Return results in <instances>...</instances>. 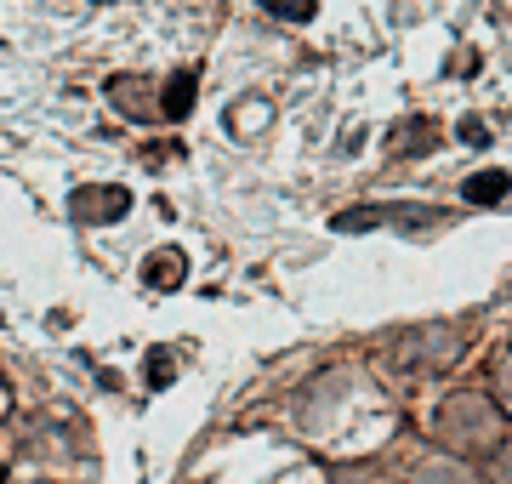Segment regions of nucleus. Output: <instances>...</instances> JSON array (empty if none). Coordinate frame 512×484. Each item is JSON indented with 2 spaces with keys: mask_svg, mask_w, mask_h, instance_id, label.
<instances>
[{
  "mask_svg": "<svg viewBox=\"0 0 512 484\" xmlns=\"http://www.w3.org/2000/svg\"><path fill=\"white\" fill-rule=\"evenodd\" d=\"M404 137H393V154H404V149H427L433 143V131H427V120H404Z\"/></svg>",
  "mask_w": 512,
  "mask_h": 484,
  "instance_id": "obj_11",
  "label": "nucleus"
},
{
  "mask_svg": "<svg viewBox=\"0 0 512 484\" xmlns=\"http://www.w3.org/2000/svg\"><path fill=\"white\" fill-rule=\"evenodd\" d=\"M490 484H512V439L490 450Z\"/></svg>",
  "mask_w": 512,
  "mask_h": 484,
  "instance_id": "obj_10",
  "label": "nucleus"
},
{
  "mask_svg": "<svg viewBox=\"0 0 512 484\" xmlns=\"http://www.w3.org/2000/svg\"><path fill=\"white\" fill-rule=\"evenodd\" d=\"M228 120H234V131H256L262 120H268V103H234Z\"/></svg>",
  "mask_w": 512,
  "mask_h": 484,
  "instance_id": "obj_12",
  "label": "nucleus"
},
{
  "mask_svg": "<svg viewBox=\"0 0 512 484\" xmlns=\"http://www.w3.org/2000/svg\"><path fill=\"white\" fill-rule=\"evenodd\" d=\"M433 439L450 450H495L507 439V416H501V405L490 393L461 388L433 410Z\"/></svg>",
  "mask_w": 512,
  "mask_h": 484,
  "instance_id": "obj_1",
  "label": "nucleus"
},
{
  "mask_svg": "<svg viewBox=\"0 0 512 484\" xmlns=\"http://www.w3.org/2000/svg\"><path fill=\"white\" fill-rule=\"evenodd\" d=\"M495 388H501V399L512 405V348L501 354V365H495Z\"/></svg>",
  "mask_w": 512,
  "mask_h": 484,
  "instance_id": "obj_13",
  "label": "nucleus"
},
{
  "mask_svg": "<svg viewBox=\"0 0 512 484\" xmlns=\"http://www.w3.org/2000/svg\"><path fill=\"white\" fill-rule=\"evenodd\" d=\"M501 194H507V177H495V171H490V177H473V183H467V200H473V205H495Z\"/></svg>",
  "mask_w": 512,
  "mask_h": 484,
  "instance_id": "obj_8",
  "label": "nucleus"
},
{
  "mask_svg": "<svg viewBox=\"0 0 512 484\" xmlns=\"http://www.w3.org/2000/svg\"><path fill=\"white\" fill-rule=\"evenodd\" d=\"M461 354V336L450 331V325H439V331H416L399 342V365L404 371H444V365H456Z\"/></svg>",
  "mask_w": 512,
  "mask_h": 484,
  "instance_id": "obj_2",
  "label": "nucleus"
},
{
  "mask_svg": "<svg viewBox=\"0 0 512 484\" xmlns=\"http://www.w3.org/2000/svg\"><path fill=\"white\" fill-rule=\"evenodd\" d=\"M183 257H177V251H154V257H148V268H143V280L148 285H160V291H177V285H183Z\"/></svg>",
  "mask_w": 512,
  "mask_h": 484,
  "instance_id": "obj_6",
  "label": "nucleus"
},
{
  "mask_svg": "<svg viewBox=\"0 0 512 484\" xmlns=\"http://www.w3.org/2000/svg\"><path fill=\"white\" fill-rule=\"evenodd\" d=\"M342 484H382V479H370V473H348Z\"/></svg>",
  "mask_w": 512,
  "mask_h": 484,
  "instance_id": "obj_14",
  "label": "nucleus"
},
{
  "mask_svg": "<svg viewBox=\"0 0 512 484\" xmlns=\"http://www.w3.org/2000/svg\"><path fill=\"white\" fill-rule=\"evenodd\" d=\"M131 211V194L114 183H86L69 194V217L74 223H120Z\"/></svg>",
  "mask_w": 512,
  "mask_h": 484,
  "instance_id": "obj_3",
  "label": "nucleus"
},
{
  "mask_svg": "<svg viewBox=\"0 0 512 484\" xmlns=\"http://www.w3.org/2000/svg\"><path fill=\"white\" fill-rule=\"evenodd\" d=\"M188 103H194V75H177V80H171V92L160 97V114L177 120V114H188Z\"/></svg>",
  "mask_w": 512,
  "mask_h": 484,
  "instance_id": "obj_7",
  "label": "nucleus"
},
{
  "mask_svg": "<svg viewBox=\"0 0 512 484\" xmlns=\"http://www.w3.org/2000/svg\"><path fill=\"white\" fill-rule=\"evenodd\" d=\"M262 12H274V18L302 23V18H313V0H262Z\"/></svg>",
  "mask_w": 512,
  "mask_h": 484,
  "instance_id": "obj_9",
  "label": "nucleus"
},
{
  "mask_svg": "<svg viewBox=\"0 0 512 484\" xmlns=\"http://www.w3.org/2000/svg\"><path fill=\"white\" fill-rule=\"evenodd\" d=\"M114 97V109L131 114V120H160V97H154V86H148L143 75H126V80H114L109 86Z\"/></svg>",
  "mask_w": 512,
  "mask_h": 484,
  "instance_id": "obj_4",
  "label": "nucleus"
},
{
  "mask_svg": "<svg viewBox=\"0 0 512 484\" xmlns=\"http://www.w3.org/2000/svg\"><path fill=\"white\" fill-rule=\"evenodd\" d=\"M410 484H478V473L467 462H456V456H433V462L416 467V479Z\"/></svg>",
  "mask_w": 512,
  "mask_h": 484,
  "instance_id": "obj_5",
  "label": "nucleus"
}]
</instances>
